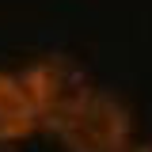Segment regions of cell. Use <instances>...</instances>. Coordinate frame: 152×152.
Wrapping results in <instances>:
<instances>
[{"mask_svg": "<svg viewBox=\"0 0 152 152\" xmlns=\"http://www.w3.org/2000/svg\"><path fill=\"white\" fill-rule=\"evenodd\" d=\"M19 84H23V91L31 99V107H34L38 126H46V129H53V133L91 95L88 72L65 53H50V57H42V61H34L27 72L19 76Z\"/></svg>", "mask_w": 152, "mask_h": 152, "instance_id": "cell-1", "label": "cell"}, {"mask_svg": "<svg viewBox=\"0 0 152 152\" xmlns=\"http://www.w3.org/2000/svg\"><path fill=\"white\" fill-rule=\"evenodd\" d=\"M129 129H133L129 107L91 88V95L57 129V141L65 145V152H118L122 145H129Z\"/></svg>", "mask_w": 152, "mask_h": 152, "instance_id": "cell-2", "label": "cell"}, {"mask_svg": "<svg viewBox=\"0 0 152 152\" xmlns=\"http://www.w3.org/2000/svg\"><path fill=\"white\" fill-rule=\"evenodd\" d=\"M34 129H38V118L19 76L0 72V145H19Z\"/></svg>", "mask_w": 152, "mask_h": 152, "instance_id": "cell-3", "label": "cell"}, {"mask_svg": "<svg viewBox=\"0 0 152 152\" xmlns=\"http://www.w3.org/2000/svg\"><path fill=\"white\" fill-rule=\"evenodd\" d=\"M118 152H152V145H133V141H129V145H122Z\"/></svg>", "mask_w": 152, "mask_h": 152, "instance_id": "cell-4", "label": "cell"}, {"mask_svg": "<svg viewBox=\"0 0 152 152\" xmlns=\"http://www.w3.org/2000/svg\"><path fill=\"white\" fill-rule=\"evenodd\" d=\"M0 152H15V148H8V145H0Z\"/></svg>", "mask_w": 152, "mask_h": 152, "instance_id": "cell-5", "label": "cell"}]
</instances>
